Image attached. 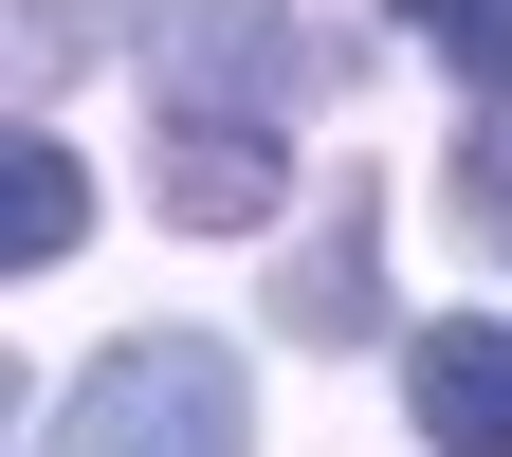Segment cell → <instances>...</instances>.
<instances>
[{"label": "cell", "mask_w": 512, "mask_h": 457, "mask_svg": "<svg viewBox=\"0 0 512 457\" xmlns=\"http://www.w3.org/2000/svg\"><path fill=\"white\" fill-rule=\"evenodd\" d=\"M19 457H256V384L202 330H128V348L74 366V403H55Z\"/></svg>", "instance_id": "1"}, {"label": "cell", "mask_w": 512, "mask_h": 457, "mask_svg": "<svg viewBox=\"0 0 512 457\" xmlns=\"http://www.w3.org/2000/svg\"><path fill=\"white\" fill-rule=\"evenodd\" d=\"M147 74H165V128H256V147H293V110H330L348 55L311 37L293 0H165Z\"/></svg>", "instance_id": "2"}, {"label": "cell", "mask_w": 512, "mask_h": 457, "mask_svg": "<svg viewBox=\"0 0 512 457\" xmlns=\"http://www.w3.org/2000/svg\"><path fill=\"white\" fill-rule=\"evenodd\" d=\"M403 403L439 457H512V330L494 311H439V330H403Z\"/></svg>", "instance_id": "3"}, {"label": "cell", "mask_w": 512, "mask_h": 457, "mask_svg": "<svg viewBox=\"0 0 512 457\" xmlns=\"http://www.w3.org/2000/svg\"><path fill=\"white\" fill-rule=\"evenodd\" d=\"M275 330H293V348H366V330H384V202H366V183H330L311 256L275 275Z\"/></svg>", "instance_id": "4"}, {"label": "cell", "mask_w": 512, "mask_h": 457, "mask_svg": "<svg viewBox=\"0 0 512 457\" xmlns=\"http://www.w3.org/2000/svg\"><path fill=\"white\" fill-rule=\"evenodd\" d=\"M275 202H293V147H256V128H165V220L256 238Z\"/></svg>", "instance_id": "5"}, {"label": "cell", "mask_w": 512, "mask_h": 457, "mask_svg": "<svg viewBox=\"0 0 512 457\" xmlns=\"http://www.w3.org/2000/svg\"><path fill=\"white\" fill-rule=\"evenodd\" d=\"M74 238H92V183H74V147H19V165H0V256H19V275H55Z\"/></svg>", "instance_id": "6"}, {"label": "cell", "mask_w": 512, "mask_h": 457, "mask_svg": "<svg viewBox=\"0 0 512 457\" xmlns=\"http://www.w3.org/2000/svg\"><path fill=\"white\" fill-rule=\"evenodd\" d=\"M384 19H403V37H421L476 110H512V0H384Z\"/></svg>", "instance_id": "7"}, {"label": "cell", "mask_w": 512, "mask_h": 457, "mask_svg": "<svg viewBox=\"0 0 512 457\" xmlns=\"http://www.w3.org/2000/svg\"><path fill=\"white\" fill-rule=\"evenodd\" d=\"M110 19H128V0H19V74H74Z\"/></svg>", "instance_id": "8"}, {"label": "cell", "mask_w": 512, "mask_h": 457, "mask_svg": "<svg viewBox=\"0 0 512 457\" xmlns=\"http://www.w3.org/2000/svg\"><path fill=\"white\" fill-rule=\"evenodd\" d=\"M458 202H476V220H512V128H494V147H458Z\"/></svg>", "instance_id": "9"}]
</instances>
